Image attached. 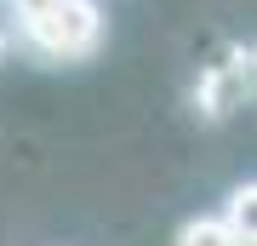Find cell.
I'll use <instances>...</instances> for the list:
<instances>
[{
    "instance_id": "1",
    "label": "cell",
    "mask_w": 257,
    "mask_h": 246,
    "mask_svg": "<svg viewBox=\"0 0 257 246\" xmlns=\"http://www.w3.org/2000/svg\"><path fill=\"white\" fill-rule=\"evenodd\" d=\"M23 40L35 46L40 57H57V63H80L103 46V6L97 0H52L40 18L23 23Z\"/></svg>"
},
{
    "instance_id": "2",
    "label": "cell",
    "mask_w": 257,
    "mask_h": 246,
    "mask_svg": "<svg viewBox=\"0 0 257 246\" xmlns=\"http://www.w3.org/2000/svg\"><path fill=\"white\" fill-rule=\"evenodd\" d=\"M223 223H229V235L240 246H251L257 240V189L251 183H240V189L229 195V206H223Z\"/></svg>"
},
{
    "instance_id": "3",
    "label": "cell",
    "mask_w": 257,
    "mask_h": 246,
    "mask_svg": "<svg viewBox=\"0 0 257 246\" xmlns=\"http://www.w3.org/2000/svg\"><path fill=\"white\" fill-rule=\"evenodd\" d=\"M177 246H240V240L229 235L223 218H189L183 229H177Z\"/></svg>"
},
{
    "instance_id": "4",
    "label": "cell",
    "mask_w": 257,
    "mask_h": 246,
    "mask_svg": "<svg viewBox=\"0 0 257 246\" xmlns=\"http://www.w3.org/2000/svg\"><path fill=\"white\" fill-rule=\"evenodd\" d=\"M12 12H18V23H29V18H40V12L52 6V0H6Z\"/></svg>"
},
{
    "instance_id": "5",
    "label": "cell",
    "mask_w": 257,
    "mask_h": 246,
    "mask_svg": "<svg viewBox=\"0 0 257 246\" xmlns=\"http://www.w3.org/2000/svg\"><path fill=\"white\" fill-rule=\"evenodd\" d=\"M0 46H6V40H0Z\"/></svg>"
}]
</instances>
